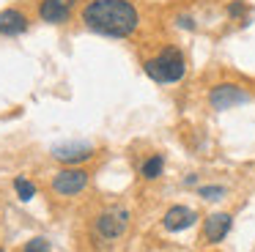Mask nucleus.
<instances>
[{
    "label": "nucleus",
    "mask_w": 255,
    "mask_h": 252,
    "mask_svg": "<svg viewBox=\"0 0 255 252\" xmlns=\"http://www.w3.org/2000/svg\"><path fill=\"white\" fill-rule=\"evenodd\" d=\"M83 22L102 36L127 38L137 30L140 16L129 0H94L83 8Z\"/></svg>",
    "instance_id": "nucleus-1"
},
{
    "label": "nucleus",
    "mask_w": 255,
    "mask_h": 252,
    "mask_svg": "<svg viewBox=\"0 0 255 252\" xmlns=\"http://www.w3.org/2000/svg\"><path fill=\"white\" fill-rule=\"evenodd\" d=\"M162 167H165V159H162V153H156V156H151L148 162L143 164V175L145 178H159Z\"/></svg>",
    "instance_id": "nucleus-11"
},
{
    "label": "nucleus",
    "mask_w": 255,
    "mask_h": 252,
    "mask_svg": "<svg viewBox=\"0 0 255 252\" xmlns=\"http://www.w3.org/2000/svg\"><path fill=\"white\" fill-rule=\"evenodd\" d=\"M85 186H88V175L83 170H61L52 178V189L58 195H80Z\"/></svg>",
    "instance_id": "nucleus-5"
},
{
    "label": "nucleus",
    "mask_w": 255,
    "mask_h": 252,
    "mask_svg": "<svg viewBox=\"0 0 255 252\" xmlns=\"http://www.w3.org/2000/svg\"><path fill=\"white\" fill-rule=\"evenodd\" d=\"M195 219H198V214H195L192 208H187V206H173L170 211L165 214L162 225H165V230H170V233H178V230L192 228Z\"/></svg>",
    "instance_id": "nucleus-7"
},
{
    "label": "nucleus",
    "mask_w": 255,
    "mask_h": 252,
    "mask_svg": "<svg viewBox=\"0 0 255 252\" xmlns=\"http://www.w3.org/2000/svg\"><path fill=\"white\" fill-rule=\"evenodd\" d=\"M178 25H181V27H192V19H187V16H184V19H178Z\"/></svg>",
    "instance_id": "nucleus-16"
},
{
    "label": "nucleus",
    "mask_w": 255,
    "mask_h": 252,
    "mask_svg": "<svg viewBox=\"0 0 255 252\" xmlns=\"http://www.w3.org/2000/svg\"><path fill=\"white\" fill-rule=\"evenodd\" d=\"M127 225H129V211L121 206L107 208V211H102L99 219H96V230H99L105 239H118V236H124Z\"/></svg>",
    "instance_id": "nucleus-3"
},
{
    "label": "nucleus",
    "mask_w": 255,
    "mask_h": 252,
    "mask_svg": "<svg viewBox=\"0 0 255 252\" xmlns=\"http://www.w3.org/2000/svg\"><path fill=\"white\" fill-rule=\"evenodd\" d=\"M200 197H206V200H220L222 195H225V189L222 186H200Z\"/></svg>",
    "instance_id": "nucleus-14"
},
{
    "label": "nucleus",
    "mask_w": 255,
    "mask_h": 252,
    "mask_svg": "<svg viewBox=\"0 0 255 252\" xmlns=\"http://www.w3.org/2000/svg\"><path fill=\"white\" fill-rule=\"evenodd\" d=\"M52 156L58 162L77 164V162H85V159L94 156V145L91 142H61V145L52 148Z\"/></svg>",
    "instance_id": "nucleus-6"
},
{
    "label": "nucleus",
    "mask_w": 255,
    "mask_h": 252,
    "mask_svg": "<svg viewBox=\"0 0 255 252\" xmlns=\"http://www.w3.org/2000/svg\"><path fill=\"white\" fill-rule=\"evenodd\" d=\"M25 27H28V19H25V14H19L17 8L0 11V33H3V36H19Z\"/></svg>",
    "instance_id": "nucleus-10"
},
{
    "label": "nucleus",
    "mask_w": 255,
    "mask_h": 252,
    "mask_svg": "<svg viewBox=\"0 0 255 252\" xmlns=\"http://www.w3.org/2000/svg\"><path fill=\"white\" fill-rule=\"evenodd\" d=\"M14 189H17V195H19V200H22V203H28V200H33V197H36V186L30 184L28 178H14Z\"/></svg>",
    "instance_id": "nucleus-12"
},
{
    "label": "nucleus",
    "mask_w": 255,
    "mask_h": 252,
    "mask_svg": "<svg viewBox=\"0 0 255 252\" xmlns=\"http://www.w3.org/2000/svg\"><path fill=\"white\" fill-rule=\"evenodd\" d=\"M228 14H231V16H239V14H244V3H231V8H228Z\"/></svg>",
    "instance_id": "nucleus-15"
},
{
    "label": "nucleus",
    "mask_w": 255,
    "mask_h": 252,
    "mask_svg": "<svg viewBox=\"0 0 255 252\" xmlns=\"http://www.w3.org/2000/svg\"><path fill=\"white\" fill-rule=\"evenodd\" d=\"M22 252H50V241L47 239H30L22 247Z\"/></svg>",
    "instance_id": "nucleus-13"
},
{
    "label": "nucleus",
    "mask_w": 255,
    "mask_h": 252,
    "mask_svg": "<svg viewBox=\"0 0 255 252\" xmlns=\"http://www.w3.org/2000/svg\"><path fill=\"white\" fill-rule=\"evenodd\" d=\"M231 214H211L209 219L203 222V236L209 244H220L222 239L228 236V230H231Z\"/></svg>",
    "instance_id": "nucleus-9"
},
{
    "label": "nucleus",
    "mask_w": 255,
    "mask_h": 252,
    "mask_svg": "<svg viewBox=\"0 0 255 252\" xmlns=\"http://www.w3.org/2000/svg\"><path fill=\"white\" fill-rule=\"evenodd\" d=\"M184 71H187V66H184V55L178 49H165L162 55L145 63V74L154 82H178Z\"/></svg>",
    "instance_id": "nucleus-2"
},
{
    "label": "nucleus",
    "mask_w": 255,
    "mask_h": 252,
    "mask_svg": "<svg viewBox=\"0 0 255 252\" xmlns=\"http://www.w3.org/2000/svg\"><path fill=\"white\" fill-rule=\"evenodd\" d=\"M247 102H250V93L242 91L239 85H231V82H222L209 93V104L214 110H231L236 104H247Z\"/></svg>",
    "instance_id": "nucleus-4"
},
{
    "label": "nucleus",
    "mask_w": 255,
    "mask_h": 252,
    "mask_svg": "<svg viewBox=\"0 0 255 252\" xmlns=\"http://www.w3.org/2000/svg\"><path fill=\"white\" fill-rule=\"evenodd\" d=\"M0 252H3V250H0Z\"/></svg>",
    "instance_id": "nucleus-17"
},
{
    "label": "nucleus",
    "mask_w": 255,
    "mask_h": 252,
    "mask_svg": "<svg viewBox=\"0 0 255 252\" xmlns=\"http://www.w3.org/2000/svg\"><path fill=\"white\" fill-rule=\"evenodd\" d=\"M74 0H41L39 5V16L44 22H52V25H61V22L69 19V11H72Z\"/></svg>",
    "instance_id": "nucleus-8"
}]
</instances>
